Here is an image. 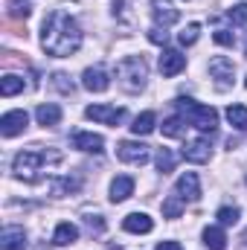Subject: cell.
Wrapping results in <instances>:
<instances>
[{
  "label": "cell",
  "instance_id": "cell-29",
  "mask_svg": "<svg viewBox=\"0 0 247 250\" xmlns=\"http://www.w3.org/2000/svg\"><path fill=\"white\" fill-rule=\"evenodd\" d=\"M215 218H218L224 227H230V224H236V221H239V207H221V209L215 212Z\"/></svg>",
  "mask_w": 247,
  "mask_h": 250
},
{
  "label": "cell",
  "instance_id": "cell-27",
  "mask_svg": "<svg viewBox=\"0 0 247 250\" xmlns=\"http://www.w3.org/2000/svg\"><path fill=\"white\" fill-rule=\"evenodd\" d=\"M186 125H184V117H169L166 123H163V134L166 137H184Z\"/></svg>",
  "mask_w": 247,
  "mask_h": 250
},
{
  "label": "cell",
  "instance_id": "cell-28",
  "mask_svg": "<svg viewBox=\"0 0 247 250\" xmlns=\"http://www.w3.org/2000/svg\"><path fill=\"white\" fill-rule=\"evenodd\" d=\"M157 169H160L163 175H169V172L175 169V154H172L169 148H160V151H157Z\"/></svg>",
  "mask_w": 247,
  "mask_h": 250
},
{
  "label": "cell",
  "instance_id": "cell-4",
  "mask_svg": "<svg viewBox=\"0 0 247 250\" xmlns=\"http://www.w3.org/2000/svg\"><path fill=\"white\" fill-rule=\"evenodd\" d=\"M178 108H181V117L189 120V125H195L198 131H215L218 128V111L215 108H209V105H198V102H192V99H178Z\"/></svg>",
  "mask_w": 247,
  "mask_h": 250
},
{
  "label": "cell",
  "instance_id": "cell-13",
  "mask_svg": "<svg viewBox=\"0 0 247 250\" xmlns=\"http://www.w3.org/2000/svg\"><path fill=\"white\" fill-rule=\"evenodd\" d=\"M82 84H84L87 90H93V93H102V90H108L111 79H108V73H105L102 67H87L84 76H82Z\"/></svg>",
  "mask_w": 247,
  "mask_h": 250
},
{
  "label": "cell",
  "instance_id": "cell-17",
  "mask_svg": "<svg viewBox=\"0 0 247 250\" xmlns=\"http://www.w3.org/2000/svg\"><path fill=\"white\" fill-rule=\"evenodd\" d=\"M76 239H79V227H76V224H70V221H62V224L56 227V233H53V245H59V248L73 245Z\"/></svg>",
  "mask_w": 247,
  "mask_h": 250
},
{
  "label": "cell",
  "instance_id": "cell-9",
  "mask_svg": "<svg viewBox=\"0 0 247 250\" xmlns=\"http://www.w3.org/2000/svg\"><path fill=\"white\" fill-rule=\"evenodd\" d=\"M175 195L181 198V201H198L201 198V184H198V175L195 172H186L178 178V184H175Z\"/></svg>",
  "mask_w": 247,
  "mask_h": 250
},
{
  "label": "cell",
  "instance_id": "cell-20",
  "mask_svg": "<svg viewBox=\"0 0 247 250\" xmlns=\"http://www.w3.org/2000/svg\"><path fill=\"white\" fill-rule=\"evenodd\" d=\"M204 245H206L209 250H224L227 248L224 230H221V227H206V230H204Z\"/></svg>",
  "mask_w": 247,
  "mask_h": 250
},
{
  "label": "cell",
  "instance_id": "cell-37",
  "mask_svg": "<svg viewBox=\"0 0 247 250\" xmlns=\"http://www.w3.org/2000/svg\"><path fill=\"white\" fill-rule=\"evenodd\" d=\"M157 250H181V245H178V242H160Z\"/></svg>",
  "mask_w": 247,
  "mask_h": 250
},
{
  "label": "cell",
  "instance_id": "cell-26",
  "mask_svg": "<svg viewBox=\"0 0 247 250\" xmlns=\"http://www.w3.org/2000/svg\"><path fill=\"white\" fill-rule=\"evenodd\" d=\"M181 212H184V201L178 195H172V198L163 201V215L166 218H181Z\"/></svg>",
  "mask_w": 247,
  "mask_h": 250
},
{
  "label": "cell",
  "instance_id": "cell-23",
  "mask_svg": "<svg viewBox=\"0 0 247 250\" xmlns=\"http://www.w3.org/2000/svg\"><path fill=\"white\" fill-rule=\"evenodd\" d=\"M21 90H23V79H21V76L9 73V76L0 79V96H15V93H21Z\"/></svg>",
  "mask_w": 247,
  "mask_h": 250
},
{
  "label": "cell",
  "instance_id": "cell-38",
  "mask_svg": "<svg viewBox=\"0 0 247 250\" xmlns=\"http://www.w3.org/2000/svg\"><path fill=\"white\" fill-rule=\"evenodd\" d=\"M245 56H247V44H245Z\"/></svg>",
  "mask_w": 247,
  "mask_h": 250
},
{
  "label": "cell",
  "instance_id": "cell-2",
  "mask_svg": "<svg viewBox=\"0 0 247 250\" xmlns=\"http://www.w3.org/2000/svg\"><path fill=\"white\" fill-rule=\"evenodd\" d=\"M62 160V151H56V148H38V151H21L18 157H15V166H12V172L21 178V181H35L38 178V172L47 166V163H59Z\"/></svg>",
  "mask_w": 247,
  "mask_h": 250
},
{
  "label": "cell",
  "instance_id": "cell-5",
  "mask_svg": "<svg viewBox=\"0 0 247 250\" xmlns=\"http://www.w3.org/2000/svg\"><path fill=\"white\" fill-rule=\"evenodd\" d=\"M209 76L218 82V87H230L233 84V76H236V64L224 56H215L209 62Z\"/></svg>",
  "mask_w": 247,
  "mask_h": 250
},
{
  "label": "cell",
  "instance_id": "cell-19",
  "mask_svg": "<svg viewBox=\"0 0 247 250\" xmlns=\"http://www.w3.org/2000/svg\"><path fill=\"white\" fill-rule=\"evenodd\" d=\"M35 117H38V123L41 125H59L62 123V108L59 105H38V111H35Z\"/></svg>",
  "mask_w": 247,
  "mask_h": 250
},
{
  "label": "cell",
  "instance_id": "cell-1",
  "mask_svg": "<svg viewBox=\"0 0 247 250\" xmlns=\"http://www.w3.org/2000/svg\"><path fill=\"white\" fill-rule=\"evenodd\" d=\"M41 47L50 53V56H73L79 47H82V29H79V23L62 12V9H56V12H50L47 18H44V32H41Z\"/></svg>",
  "mask_w": 247,
  "mask_h": 250
},
{
  "label": "cell",
  "instance_id": "cell-7",
  "mask_svg": "<svg viewBox=\"0 0 247 250\" xmlns=\"http://www.w3.org/2000/svg\"><path fill=\"white\" fill-rule=\"evenodd\" d=\"M151 15H154V23H157L160 29H169V26L178 23V18H181V12H178L169 0H151Z\"/></svg>",
  "mask_w": 247,
  "mask_h": 250
},
{
  "label": "cell",
  "instance_id": "cell-32",
  "mask_svg": "<svg viewBox=\"0 0 247 250\" xmlns=\"http://www.w3.org/2000/svg\"><path fill=\"white\" fill-rule=\"evenodd\" d=\"M53 84H56L62 93H73V82H70L64 73H56V76H53Z\"/></svg>",
  "mask_w": 247,
  "mask_h": 250
},
{
  "label": "cell",
  "instance_id": "cell-15",
  "mask_svg": "<svg viewBox=\"0 0 247 250\" xmlns=\"http://www.w3.org/2000/svg\"><path fill=\"white\" fill-rule=\"evenodd\" d=\"M184 67H186L184 53H178V50H163V56H160V73H163V76H178Z\"/></svg>",
  "mask_w": 247,
  "mask_h": 250
},
{
  "label": "cell",
  "instance_id": "cell-31",
  "mask_svg": "<svg viewBox=\"0 0 247 250\" xmlns=\"http://www.w3.org/2000/svg\"><path fill=\"white\" fill-rule=\"evenodd\" d=\"M198 32H201V23H189L184 32H181V44H186V47L195 44L198 41Z\"/></svg>",
  "mask_w": 247,
  "mask_h": 250
},
{
  "label": "cell",
  "instance_id": "cell-25",
  "mask_svg": "<svg viewBox=\"0 0 247 250\" xmlns=\"http://www.w3.org/2000/svg\"><path fill=\"white\" fill-rule=\"evenodd\" d=\"M131 131H134V134H151V131H154V114H151V111L140 114V117L134 120V125H131Z\"/></svg>",
  "mask_w": 247,
  "mask_h": 250
},
{
  "label": "cell",
  "instance_id": "cell-21",
  "mask_svg": "<svg viewBox=\"0 0 247 250\" xmlns=\"http://www.w3.org/2000/svg\"><path fill=\"white\" fill-rule=\"evenodd\" d=\"M6 15H9V21H26L32 15V6L26 0H9L6 3Z\"/></svg>",
  "mask_w": 247,
  "mask_h": 250
},
{
  "label": "cell",
  "instance_id": "cell-22",
  "mask_svg": "<svg viewBox=\"0 0 247 250\" xmlns=\"http://www.w3.org/2000/svg\"><path fill=\"white\" fill-rule=\"evenodd\" d=\"M79 187H82L79 178H56V181H50V192L53 195H70V192H76Z\"/></svg>",
  "mask_w": 247,
  "mask_h": 250
},
{
  "label": "cell",
  "instance_id": "cell-33",
  "mask_svg": "<svg viewBox=\"0 0 247 250\" xmlns=\"http://www.w3.org/2000/svg\"><path fill=\"white\" fill-rule=\"evenodd\" d=\"M148 41H151V44H166V41H169V32L160 29V26H154V29L148 32Z\"/></svg>",
  "mask_w": 247,
  "mask_h": 250
},
{
  "label": "cell",
  "instance_id": "cell-14",
  "mask_svg": "<svg viewBox=\"0 0 247 250\" xmlns=\"http://www.w3.org/2000/svg\"><path fill=\"white\" fill-rule=\"evenodd\" d=\"M73 148L99 154V151L105 148V140H102L99 134H90V131H76V134H73Z\"/></svg>",
  "mask_w": 247,
  "mask_h": 250
},
{
  "label": "cell",
  "instance_id": "cell-35",
  "mask_svg": "<svg viewBox=\"0 0 247 250\" xmlns=\"http://www.w3.org/2000/svg\"><path fill=\"white\" fill-rule=\"evenodd\" d=\"M84 221H87V230H90V233H102V230H105V221H102V215H87Z\"/></svg>",
  "mask_w": 247,
  "mask_h": 250
},
{
  "label": "cell",
  "instance_id": "cell-11",
  "mask_svg": "<svg viewBox=\"0 0 247 250\" xmlns=\"http://www.w3.org/2000/svg\"><path fill=\"white\" fill-rule=\"evenodd\" d=\"M0 250H26V233L23 227H3L0 233Z\"/></svg>",
  "mask_w": 247,
  "mask_h": 250
},
{
  "label": "cell",
  "instance_id": "cell-18",
  "mask_svg": "<svg viewBox=\"0 0 247 250\" xmlns=\"http://www.w3.org/2000/svg\"><path fill=\"white\" fill-rule=\"evenodd\" d=\"M131 192H134V178L123 175V178H117V181L111 184V201L120 204V201H125V198H131Z\"/></svg>",
  "mask_w": 247,
  "mask_h": 250
},
{
  "label": "cell",
  "instance_id": "cell-12",
  "mask_svg": "<svg viewBox=\"0 0 247 250\" xmlns=\"http://www.w3.org/2000/svg\"><path fill=\"white\" fill-rule=\"evenodd\" d=\"M209 154H212V148H209V140H206V137L192 140V143H186L184 146V157L189 160V163H206Z\"/></svg>",
  "mask_w": 247,
  "mask_h": 250
},
{
  "label": "cell",
  "instance_id": "cell-16",
  "mask_svg": "<svg viewBox=\"0 0 247 250\" xmlns=\"http://www.w3.org/2000/svg\"><path fill=\"white\" fill-rule=\"evenodd\" d=\"M123 227L128 230V233H151V218L145 215V212H131V215H125Z\"/></svg>",
  "mask_w": 247,
  "mask_h": 250
},
{
  "label": "cell",
  "instance_id": "cell-3",
  "mask_svg": "<svg viewBox=\"0 0 247 250\" xmlns=\"http://www.w3.org/2000/svg\"><path fill=\"white\" fill-rule=\"evenodd\" d=\"M117 79H120L123 90L137 93V90H143V87H145L148 67H145V62H143L140 56H128V59H123V62L117 64Z\"/></svg>",
  "mask_w": 247,
  "mask_h": 250
},
{
  "label": "cell",
  "instance_id": "cell-8",
  "mask_svg": "<svg viewBox=\"0 0 247 250\" xmlns=\"http://www.w3.org/2000/svg\"><path fill=\"white\" fill-rule=\"evenodd\" d=\"M84 114H87V120L108 123V125H120L125 120V108H108V105H90Z\"/></svg>",
  "mask_w": 247,
  "mask_h": 250
},
{
  "label": "cell",
  "instance_id": "cell-36",
  "mask_svg": "<svg viewBox=\"0 0 247 250\" xmlns=\"http://www.w3.org/2000/svg\"><path fill=\"white\" fill-rule=\"evenodd\" d=\"M6 29H9L12 35H23V38H26V26H21V23H12V21H6Z\"/></svg>",
  "mask_w": 247,
  "mask_h": 250
},
{
  "label": "cell",
  "instance_id": "cell-24",
  "mask_svg": "<svg viewBox=\"0 0 247 250\" xmlns=\"http://www.w3.org/2000/svg\"><path fill=\"white\" fill-rule=\"evenodd\" d=\"M227 120H230V125H236L239 131H247V108L245 105H230L227 108Z\"/></svg>",
  "mask_w": 247,
  "mask_h": 250
},
{
  "label": "cell",
  "instance_id": "cell-30",
  "mask_svg": "<svg viewBox=\"0 0 247 250\" xmlns=\"http://www.w3.org/2000/svg\"><path fill=\"white\" fill-rule=\"evenodd\" d=\"M227 15H230V21H233L236 26H247V3H239V6H233Z\"/></svg>",
  "mask_w": 247,
  "mask_h": 250
},
{
  "label": "cell",
  "instance_id": "cell-6",
  "mask_svg": "<svg viewBox=\"0 0 247 250\" xmlns=\"http://www.w3.org/2000/svg\"><path fill=\"white\" fill-rule=\"evenodd\" d=\"M117 157L123 160V163H145L148 160V146H143V143H134V140H123L120 146H117Z\"/></svg>",
  "mask_w": 247,
  "mask_h": 250
},
{
  "label": "cell",
  "instance_id": "cell-10",
  "mask_svg": "<svg viewBox=\"0 0 247 250\" xmlns=\"http://www.w3.org/2000/svg\"><path fill=\"white\" fill-rule=\"evenodd\" d=\"M29 123V117H26V111H9V114H3V120H0V134L3 137H15V134H21L23 128Z\"/></svg>",
  "mask_w": 247,
  "mask_h": 250
},
{
  "label": "cell",
  "instance_id": "cell-34",
  "mask_svg": "<svg viewBox=\"0 0 247 250\" xmlns=\"http://www.w3.org/2000/svg\"><path fill=\"white\" fill-rule=\"evenodd\" d=\"M215 41H218L221 47H233V44H236V35L227 32V29H218V32H215Z\"/></svg>",
  "mask_w": 247,
  "mask_h": 250
}]
</instances>
